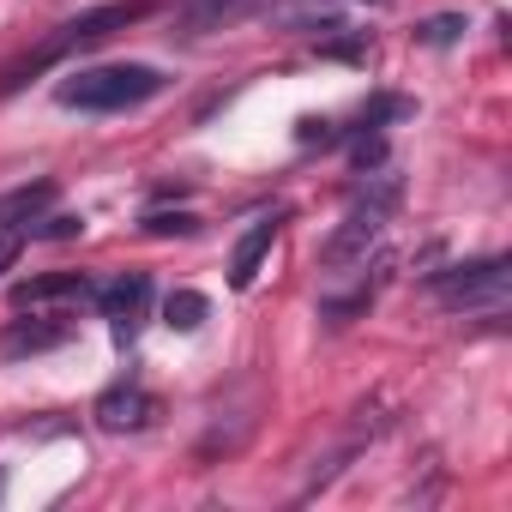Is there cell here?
Instances as JSON below:
<instances>
[{"mask_svg":"<svg viewBox=\"0 0 512 512\" xmlns=\"http://www.w3.org/2000/svg\"><path fill=\"white\" fill-rule=\"evenodd\" d=\"M392 205H398V175H380L374 187H362V199L350 205V217H344V223L326 235V247H320L326 284H350L356 272H368V253L380 247Z\"/></svg>","mask_w":512,"mask_h":512,"instance_id":"cell-1","label":"cell"},{"mask_svg":"<svg viewBox=\"0 0 512 512\" xmlns=\"http://www.w3.org/2000/svg\"><path fill=\"white\" fill-rule=\"evenodd\" d=\"M163 91V73L145 67V61H109V67H79L55 85V103L61 109H91V115H115V109H133L145 97Z\"/></svg>","mask_w":512,"mask_h":512,"instance_id":"cell-2","label":"cell"},{"mask_svg":"<svg viewBox=\"0 0 512 512\" xmlns=\"http://www.w3.org/2000/svg\"><path fill=\"white\" fill-rule=\"evenodd\" d=\"M428 290H434V302L452 308V314H464V308H488V314H500V302H506V290H512V266L500 260V253H488V260H464V266L434 272Z\"/></svg>","mask_w":512,"mask_h":512,"instance_id":"cell-3","label":"cell"},{"mask_svg":"<svg viewBox=\"0 0 512 512\" xmlns=\"http://www.w3.org/2000/svg\"><path fill=\"white\" fill-rule=\"evenodd\" d=\"M133 19H145V7L133 0V7H97V13H85V19H73V25H61V37H49V49L31 61V67H49V61H61V55H79V49H97L103 37H115V31H127Z\"/></svg>","mask_w":512,"mask_h":512,"instance_id":"cell-4","label":"cell"},{"mask_svg":"<svg viewBox=\"0 0 512 512\" xmlns=\"http://www.w3.org/2000/svg\"><path fill=\"white\" fill-rule=\"evenodd\" d=\"M145 302H151V278L145 272H121L115 284L97 290V308L115 332V344H133L139 338V320H145Z\"/></svg>","mask_w":512,"mask_h":512,"instance_id":"cell-5","label":"cell"},{"mask_svg":"<svg viewBox=\"0 0 512 512\" xmlns=\"http://www.w3.org/2000/svg\"><path fill=\"white\" fill-rule=\"evenodd\" d=\"M278 229H284V211H272V217H253V223L241 229V241H235V253H229V284H235V290H247L253 278H260V260L272 253Z\"/></svg>","mask_w":512,"mask_h":512,"instance_id":"cell-6","label":"cell"},{"mask_svg":"<svg viewBox=\"0 0 512 512\" xmlns=\"http://www.w3.org/2000/svg\"><path fill=\"white\" fill-rule=\"evenodd\" d=\"M151 416H157V404H151V392L133 386V380H121V386H109V392L97 398V422H103L109 434H139Z\"/></svg>","mask_w":512,"mask_h":512,"instance_id":"cell-7","label":"cell"},{"mask_svg":"<svg viewBox=\"0 0 512 512\" xmlns=\"http://www.w3.org/2000/svg\"><path fill=\"white\" fill-rule=\"evenodd\" d=\"M79 296H91V278H85V272H43V278H25V284L13 290V302H19V308L79 302Z\"/></svg>","mask_w":512,"mask_h":512,"instance_id":"cell-8","label":"cell"},{"mask_svg":"<svg viewBox=\"0 0 512 512\" xmlns=\"http://www.w3.org/2000/svg\"><path fill=\"white\" fill-rule=\"evenodd\" d=\"M67 338H73L67 320H19L7 338H0V356H7V362H19V356H43V350L67 344Z\"/></svg>","mask_w":512,"mask_h":512,"instance_id":"cell-9","label":"cell"},{"mask_svg":"<svg viewBox=\"0 0 512 512\" xmlns=\"http://www.w3.org/2000/svg\"><path fill=\"white\" fill-rule=\"evenodd\" d=\"M49 205H55V181H25L0 199V229H31Z\"/></svg>","mask_w":512,"mask_h":512,"instance_id":"cell-10","label":"cell"},{"mask_svg":"<svg viewBox=\"0 0 512 512\" xmlns=\"http://www.w3.org/2000/svg\"><path fill=\"white\" fill-rule=\"evenodd\" d=\"M247 7V0H187V13H181V37H199V31H217L223 19H235Z\"/></svg>","mask_w":512,"mask_h":512,"instance_id":"cell-11","label":"cell"},{"mask_svg":"<svg viewBox=\"0 0 512 512\" xmlns=\"http://www.w3.org/2000/svg\"><path fill=\"white\" fill-rule=\"evenodd\" d=\"M205 314H211V302H205L199 290H175V296L163 302V326H169V332H199Z\"/></svg>","mask_w":512,"mask_h":512,"instance_id":"cell-12","label":"cell"},{"mask_svg":"<svg viewBox=\"0 0 512 512\" xmlns=\"http://www.w3.org/2000/svg\"><path fill=\"white\" fill-rule=\"evenodd\" d=\"M458 37H464V13H440V19L416 25V43H428V49H452Z\"/></svg>","mask_w":512,"mask_h":512,"instance_id":"cell-13","label":"cell"},{"mask_svg":"<svg viewBox=\"0 0 512 512\" xmlns=\"http://www.w3.org/2000/svg\"><path fill=\"white\" fill-rule=\"evenodd\" d=\"M193 229H199L193 211H151L145 217V235H193Z\"/></svg>","mask_w":512,"mask_h":512,"instance_id":"cell-14","label":"cell"},{"mask_svg":"<svg viewBox=\"0 0 512 512\" xmlns=\"http://www.w3.org/2000/svg\"><path fill=\"white\" fill-rule=\"evenodd\" d=\"M43 229L37 235H49V241H73L79 229H85V217H73V211H61V217H37Z\"/></svg>","mask_w":512,"mask_h":512,"instance_id":"cell-15","label":"cell"},{"mask_svg":"<svg viewBox=\"0 0 512 512\" xmlns=\"http://www.w3.org/2000/svg\"><path fill=\"white\" fill-rule=\"evenodd\" d=\"M25 241H31V229H0V272L19 260V247H25Z\"/></svg>","mask_w":512,"mask_h":512,"instance_id":"cell-16","label":"cell"},{"mask_svg":"<svg viewBox=\"0 0 512 512\" xmlns=\"http://www.w3.org/2000/svg\"><path fill=\"white\" fill-rule=\"evenodd\" d=\"M374 7H392V0H374Z\"/></svg>","mask_w":512,"mask_h":512,"instance_id":"cell-17","label":"cell"}]
</instances>
